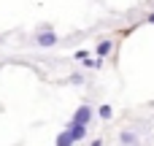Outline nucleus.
<instances>
[{"instance_id":"nucleus-8","label":"nucleus","mask_w":154,"mask_h":146,"mask_svg":"<svg viewBox=\"0 0 154 146\" xmlns=\"http://www.w3.org/2000/svg\"><path fill=\"white\" fill-rule=\"evenodd\" d=\"M92 146H103V141H92Z\"/></svg>"},{"instance_id":"nucleus-6","label":"nucleus","mask_w":154,"mask_h":146,"mask_svg":"<svg viewBox=\"0 0 154 146\" xmlns=\"http://www.w3.org/2000/svg\"><path fill=\"white\" fill-rule=\"evenodd\" d=\"M122 144L125 146H135V133H122Z\"/></svg>"},{"instance_id":"nucleus-9","label":"nucleus","mask_w":154,"mask_h":146,"mask_svg":"<svg viewBox=\"0 0 154 146\" xmlns=\"http://www.w3.org/2000/svg\"><path fill=\"white\" fill-rule=\"evenodd\" d=\"M149 22H152V24H154V11H152V14H149Z\"/></svg>"},{"instance_id":"nucleus-7","label":"nucleus","mask_w":154,"mask_h":146,"mask_svg":"<svg viewBox=\"0 0 154 146\" xmlns=\"http://www.w3.org/2000/svg\"><path fill=\"white\" fill-rule=\"evenodd\" d=\"M97 114H100L103 119H111V114H114V111H111V106H100V108H97Z\"/></svg>"},{"instance_id":"nucleus-4","label":"nucleus","mask_w":154,"mask_h":146,"mask_svg":"<svg viewBox=\"0 0 154 146\" xmlns=\"http://www.w3.org/2000/svg\"><path fill=\"white\" fill-rule=\"evenodd\" d=\"M73 144H76V138L70 135V130H62L57 135V146H73Z\"/></svg>"},{"instance_id":"nucleus-2","label":"nucleus","mask_w":154,"mask_h":146,"mask_svg":"<svg viewBox=\"0 0 154 146\" xmlns=\"http://www.w3.org/2000/svg\"><path fill=\"white\" fill-rule=\"evenodd\" d=\"M65 130H70V135H73L76 141L87 138V125H76V122H68V127H65Z\"/></svg>"},{"instance_id":"nucleus-5","label":"nucleus","mask_w":154,"mask_h":146,"mask_svg":"<svg viewBox=\"0 0 154 146\" xmlns=\"http://www.w3.org/2000/svg\"><path fill=\"white\" fill-rule=\"evenodd\" d=\"M111 49H114V43L111 41H100V46H97V57L103 60V57H108L111 54Z\"/></svg>"},{"instance_id":"nucleus-1","label":"nucleus","mask_w":154,"mask_h":146,"mask_svg":"<svg viewBox=\"0 0 154 146\" xmlns=\"http://www.w3.org/2000/svg\"><path fill=\"white\" fill-rule=\"evenodd\" d=\"M89 119H92V108H89V106H79V111L73 114L70 122H76V125H89Z\"/></svg>"},{"instance_id":"nucleus-3","label":"nucleus","mask_w":154,"mask_h":146,"mask_svg":"<svg viewBox=\"0 0 154 146\" xmlns=\"http://www.w3.org/2000/svg\"><path fill=\"white\" fill-rule=\"evenodd\" d=\"M38 43H41V46H54V43H57V35H54L51 30H46V33H38Z\"/></svg>"}]
</instances>
